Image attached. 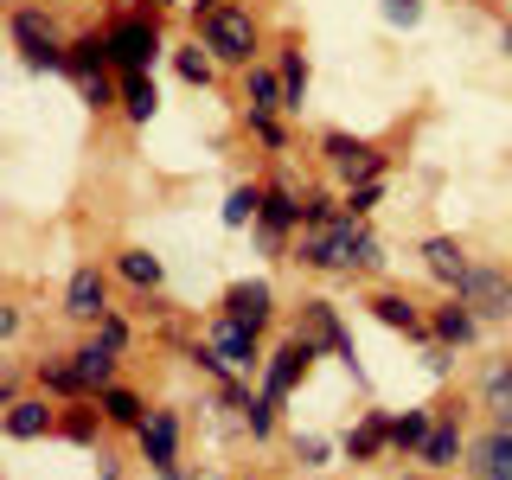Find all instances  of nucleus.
Wrapping results in <instances>:
<instances>
[{"label":"nucleus","mask_w":512,"mask_h":480,"mask_svg":"<svg viewBox=\"0 0 512 480\" xmlns=\"http://www.w3.org/2000/svg\"><path fill=\"white\" fill-rule=\"evenodd\" d=\"M295 263L301 269H327V276H352V269H378V237L365 231V218H352L340 205V218L333 224H314V231H301L295 244Z\"/></svg>","instance_id":"obj_1"},{"label":"nucleus","mask_w":512,"mask_h":480,"mask_svg":"<svg viewBox=\"0 0 512 480\" xmlns=\"http://www.w3.org/2000/svg\"><path fill=\"white\" fill-rule=\"evenodd\" d=\"M199 45H205L218 64H256V45H263V32H256L250 7L224 0L218 13H205V20H199Z\"/></svg>","instance_id":"obj_2"},{"label":"nucleus","mask_w":512,"mask_h":480,"mask_svg":"<svg viewBox=\"0 0 512 480\" xmlns=\"http://www.w3.org/2000/svg\"><path fill=\"white\" fill-rule=\"evenodd\" d=\"M7 32H13V45H20V58L32 64V71H64V64H71V45L52 32V20H45L39 7H13Z\"/></svg>","instance_id":"obj_3"},{"label":"nucleus","mask_w":512,"mask_h":480,"mask_svg":"<svg viewBox=\"0 0 512 480\" xmlns=\"http://www.w3.org/2000/svg\"><path fill=\"white\" fill-rule=\"evenodd\" d=\"M154 58H160V26H154V13H122L116 26H109V64H116V77L128 71H154Z\"/></svg>","instance_id":"obj_4"},{"label":"nucleus","mask_w":512,"mask_h":480,"mask_svg":"<svg viewBox=\"0 0 512 480\" xmlns=\"http://www.w3.org/2000/svg\"><path fill=\"white\" fill-rule=\"evenodd\" d=\"M295 333H308V340H314L320 352H333V359H340L352 378H365V372H359V352H352V333L340 327V308H333V301H301V327H295Z\"/></svg>","instance_id":"obj_5"},{"label":"nucleus","mask_w":512,"mask_h":480,"mask_svg":"<svg viewBox=\"0 0 512 480\" xmlns=\"http://www.w3.org/2000/svg\"><path fill=\"white\" fill-rule=\"evenodd\" d=\"M314 359H320V346L308 340V333H288V340H282V346H276V352L263 359V391H269V397L282 404V397L295 391L301 378H308V365H314Z\"/></svg>","instance_id":"obj_6"},{"label":"nucleus","mask_w":512,"mask_h":480,"mask_svg":"<svg viewBox=\"0 0 512 480\" xmlns=\"http://www.w3.org/2000/svg\"><path fill=\"white\" fill-rule=\"evenodd\" d=\"M135 436H141V461H148L160 480H186L180 474V410H154Z\"/></svg>","instance_id":"obj_7"},{"label":"nucleus","mask_w":512,"mask_h":480,"mask_svg":"<svg viewBox=\"0 0 512 480\" xmlns=\"http://www.w3.org/2000/svg\"><path fill=\"white\" fill-rule=\"evenodd\" d=\"M455 295L468 301L480 320H506L512 314V276H506V269H493V263H474L468 276H461Z\"/></svg>","instance_id":"obj_8"},{"label":"nucleus","mask_w":512,"mask_h":480,"mask_svg":"<svg viewBox=\"0 0 512 480\" xmlns=\"http://www.w3.org/2000/svg\"><path fill=\"white\" fill-rule=\"evenodd\" d=\"M320 154H327V167L340 173V180H372V173H384V154L372 148V141H359V135H346V128H327L320 135Z\"/></svg>","instance_id":"obj_9"},{"label":"nucleus","mask_w":512,"mask_h":480,"mask_svg":"<svg viewBox=\"0 0 512 480\" xmlns=\"http://www.w3.org/2000/svg\"><path fill=\"white\" fill-rule=\"evenodd\" d=\"M212 346H218V359L231 365V372H263V333L244 327V320H231V314H218L212 320Z\"/></svg>","instance_id":"obj_10"},{"label":"nucleus","mask_w":512,"mask_h":480,"mask_svg":"<svg viewBox=\"0 0 512 480\" xmlns=\"http://www.w3.org/2000/svg\"><path fill=\"white\" fill-rule=\"evenodd\" d=\"M301 224H308V218H301V199H295L288 186H269V192H263V212H256V231H263V244L282 250L288 231H301Z\"/></svg>","instance_id":"obj_11"},{"label":"nucleus","mask_w":512,"mask_h":480,"mask_svg":"<svg viewBox=\"0 0 512 480\" xmlns=\"http://www.w3.org/2000/svg\"><path fill=\"white\" fill-rule=\"evenodd\" d=\"M64 314H71V320H103L109 314V282H103L96 263L71 269V282H64Z\"/></svg>","instance_id":"obj_12"},{"label":"nucleus","mask_w":512,"mask_h":480,"mask_svg":"<svg viewBox=\"0 0 512 480\" xmlns=\"http://www.w3.org/2000/svg\"><path fill=\"white\" fill-rule=\"evenodd\" d=\"M224 314L263 333V327H269V314H276V288H269L263 276H256V282H231V288H224Z\"/></svg>","instance_id":"obj_13"},{"label":"nucleus","mask_w":512,"mask_h":480,"mask_svg":"<svg viewBox=\"0 0 512 480\" xmlns=\"http://www.w3.org/2000/svg\"><path fill=\"white\" fill-rule=\"evenodd\" d=\"M116 64H109V32H77L71 39V64H64V77H71L77 90L96 84V77H109Z\"/></svg>","instance_id":"obj_14"},{"label":"nucleus","mask_w":512,"mask_h":480,"mask_svg":"<svg viewBox=\"0 0 512 480\" xmlns=\"http://www.w3.org/2000/svg\"><path fill=\"white\" fill-rule=\"evenodd\" d=\"M288 109V90H282V71H269V64H244V116H276Z\"/></svg>","instance_id":"obj_15"},{"label":"nucleus","mask_w":512,"mask_h":480,"mask_svg":"<svg viewBox=\"0 0 512 480\" xmlns=\"http://www.w3.org/2000/svg\"><path fill=\"white\" fill-rule=\"evenodd\" d=\"M71 359H77V378H84V397H96V391H109V384H116V359H122V352L109 346L103 333H96V340H84Z\"/></svg>","instance_id":"obj_16"},{"label":"nucleus","mask_w":512,"mask_h":480,"mask_svg":"<svg viewBox=\"0 0 512 480\" xmlns=\"http://www.w3.org/2000/svg\"><path fill=\"white\" fill-rule=\"evenodd\" d=\"M429 333H436L442 346H474V333H480V314H474L461 295H448L442 308L429 314Z\"/></svg>","instance_id":"obj_17"},{"label":"nucleus","mask_w":512,"mask_h":480,"mask_svg":"<svg viewBox=\"0 0 512 480\" xmlns=\"http://www.w3.org/2000/svg\"><path fill=\"white\" fill-rule=\"evenodd\" d=\"M423 263H429V276H436L442 288H448V295H455V288H461V276H468V250H461L455 244V237H423Z\"/></svg>","instance_id":"obj_18"},{"label":"nucleus","mask_w":512,"mask_h":480,"mask_svg":"<svg viewBox=\"0 0 512 480\" xmlns=\"http://www.w3.org/2000/svg\"><path fill=\"white\" fill-rule=\"evenodd\" d=\"M468 474L480 480H512V429H493L468 448Z\"/></svg>","instance_id":"obj_19"},{"label":"nucleus","mask_w":512,"mask_h":480,"mask_svg":"<svg viewBox=\"0 0 512 480\" xmlns=\"http://www.w3.org/2000/svg\"><path fill=\"white\" fill-rule=\"evenodd\" d=\"M58 429V410L45 404V397H20V404H7V436L13 442H39Z\"/></svg>","instance_id":"obj_20"},{"label":"nucleus","mask_w":512,"mask_h":480,"mask_svg":"<svg viewBox=\"0 0 512 480\" xmlns=\"http://www.w3.org/2000/svg\"><path fill=\"white\" fill-rule=\"evenodd\" d=\"M372 314L384 320V327L410 333V340H429V320L416 314V301H410V295H397V288H378V295H372Z\"/></svg>","instance_id":"obj_21"},{"label":"nucleus","mask_w":512,"mask_h":480,"mask_svg":"<svg viewBox=\"0 0 512 480\" xmlns=\"http://www.w3.org/2000/svg\"><path fill=\"white\" fill-rule=\"evenodd\" d=\"M461 416L455 410H436V429H429V442H423V468H455L461 461Z\"/></svg>","instance_id":"obj_22"},{"label":"nucleus","mask_w":512,"mask_h":480,"mask_svg":"<svg viewBox=\"0 0 512 480\" xmlns=\"http://www.w3.org/2000/svg\"><path fill=\"white\" fill-rule=\"evenodd\" d=\"M96 410H103V416H109L116 429H141V423L154 416V410L141 404L135 391H128V384H109V391H96Z\"/></svg>","instance_id":"obj_23"},{"label":"nucleus","mask_w":512,"mask_h":480,"mask_svg":"<svg viewBox=\"0 0 512 480\" xmlns=\"http://www.w3.org/2000/svg\"><path fill=\"white\" fill-rule=\"evenodd\" d=\"M154 109H160L154 77H148V71H128V77H122V116L135 122V128H148V122H154Z\"/></svg>","instance_id":"obj_24"},{"label":"nucleus","mask_w":512,"mask_h":480,"mask_svg":"<svg viewBox=\"0 0 512 480\" xmlns=\"http://www.w3.org/2000/svg\"><path fill=\"white\" fill-rule=\"evenodd\" d=\"M378 448H391V416H384V410H365V423L346 436V461H372Z\"/></svg>","instance_id":"obj_25"},{"label":"nucleus","mask_w":512,"mask_h":480,"mask_svg":"<svg viewBox=\"0 0 512 480\" xmlns=\"http://www.w3.org/2000/svg\"><path fill=\"white\" fill-rule=\"evenodd\" d=\"M116 276H122L128 288H141V295H154V288L167 282V269H160L154 250H122V256H116Z\"/></svg>","instance_id":"obj_26"},{"label":"nucleus","mask_w":512,"mask_h":480,"mask_svg":"<svg viewBox=\"0 0 512 480\" xmlns=\"http://www.w3.org/2000/svg\"><path fill=\"white\" fill-rule=\"evenodd\" d=\"M429 429H436V410H404V416H391V448H404V455H423Z\"/></svg>","instance_id":"obj_27"},{"label":"nucleus","mask_w":512,"mask_h":480,"mask_svg":"<svg viewBox=\"0 0 512 480\" xmlns=\"http://www.w3.org/2000/svg\"><path fill=\"white\" fill-rule=\"evenodd\" d=\"M263 192L269 186H231L224 192V231H244V224H256V212H263Z\"/></svg>","instance_id":"obj_28"},{"label":"nucleus","mask_w":512,"mask_h":480,"mask_svg":"<svg viewBox=\"0 0 512 480\" xmlns=\"http://www.w3.org/2000/svg\"><path fill=\"white\" fill-rule=\"evenodd\" d=\"M276 71H282L288 109H301V103H308V58H301V45H282V52H276Z\"/></svg>","instance_id":"obj_29"},{"label":"nucleus","mask_w":512,"mask_h":480,"mask_svg":"<svg viewBox=\"0 0 512 480\" xmlns=\"http://www.w3.org/2000/svg\"><path fill=\"white\" fill-rule=\"evenodd\" d=\"M237 404H244V423H250L256 442L276 436V397H269V391H250V384H244V391H237Z\"/></svg>","instance_id":"obj_30"},{"label":"nucleus","mask_w":512,"mask_h":480,"mask_svg":"<svg viewBox=\"0 0 512 480\" xmlns=\"http://www.w3.org/2000/svg\"><path fill=\"white\" fill-rule=\"evenodd\" d=\"M39 384L52 397H84V378H77V359H39Z\"/></svg>","instance_id":"obj_31"},{"label":"nucleus","mask_w":512,"mask_h":480,"mask_svg":"<svg viewBox=\"0 0 512 480\" xmlns=\"http://www.w3.org/2000/svg\"><path fill=\"white\" fill-rule=\"evenodd\" d=\"M103 423H109L103 410H71V416H58V436H71L77 448H90V442H96V429H103Z\"/></svg>","instance_id":"obj_32"},{"label":"nucleus","mask_w":512,"mask_h":480,"mask_svg":"<svg viewBox=\"0 0 512 480\" xmlns=\"http://www.w3.org/2000/svg\"><path fill=\"white\" fill-rule=\"evenodd\" d=\"M378 192H384V180H378V173H372V180H352L340 205H346L352 218H372V212H378Z\"/></svg>","instance_id":"obj_33"},{"label":"nucleus","mask_w":512,"mask_h":480,"mask_svg":"<svg viewBox=\"0 0 512 480\" xmlns=\"http://www.w3.org/2000/svg\"><path fill=\"white\" fill-rule=\"evenodd\" d=\"M173 64H180V77H186V84H212V71H218V58L205 52V45H186V52L173 58Z\"/></svg>","instance_id":"obj_34"},{"label":"nucleus","mask_w":512,"mask_h":480,"mask_svg":"<svg viewBox=\"0 0 512 480\" xmlns=\"http://www.w3.org/2000/svg\"><path fill=\"white\" fill-rule=\"evenodd\" d=\"M250 135H256V141H263V148H276V154L288 148V128H282L276 116H256V122H250Z\"/></svg>","instance_id":"obj_35"},{"label":"nucleus","mask_w":512,"mask_h":480,"mask_svg":"<svg viewBox=\"0 0 512 480\" xmlns=\"http://www.w3.org/2000/svg\"><path fill=\"white\" fill-rule=\"evenodd\" d=\"M384 20H391V26H416V20H423V0H384Z\"/></svg>","instance_id":"obj_36"},{"label":"nucleus","mask_w":512,"mask_h":480,"mask_svg":"<svg viewBox=\"0 0 512 480\" xmlns=\"http://www.w3.org/2000/svg\"><path fill=\"white\" fill-rule=\"evenodd\" d=\"M96 333H103V340H109V346H116V352H122V346H128V320H122V314H116V308H109V314H103V320H96Z\"/></svg>","instance_id":"obj_37"},{"label":"nucleus","mask_w":512,"mask_h":480,"mask_svg":"<svg viewBox=\"0 0 512 480\" xmlns=\"http://www.w3.org/2000/svg\"><path fill=\"white\" fill-rule=\"evenodd\" d=\"M295 455H301V468H327V442H320V436H301Z\"/></svg>","instance_id":"obj_38"},{"label":"nucleus","mask_w":512,"mask_h":480,"mask_svg":"<svg viewBox=\"0 0 512 480\" xmlns=\"http://www.w3.org/2000/svg\"><path fill=\"white\" fill-rule=\"evenodd\" d=\"M493 397H512V359L487 372V404H493Z\"/></svg>","instance_id":"obj_39"},{"label":"nucleus","mask_w":512,"mask_h":480,"mask_svg":"<svg viewBox=\"0 0 512 480\" xmlns=\"http://www.w3.org/2000/svg\"><path fill=\"white\" fill-rule=\"evenodd\" d=\"M448 352H455V346H442V340L423 352V359H429V372H436V378H448Z\"/></svg>","instance_id":"obj_40"},{"label":"nucleus","mask_w":512,"mask_h":480,"mask_svg":"<svg viewBox=\"0 0 512 480\" xmlns=\"http://www.w3.org/2000/svg\"><path fill=\"white\" fill-rule=\"evenodd\" d=\"M487 410H493V429H512V397H493Z\"/></svg>","instance_id":"obj_41"},{"label":"nucleus","mask_w":512,"mask_h":480,"mask_svg":"<svg viewBox=\"0 0 512 480\" xmlns=\"http://www.w3.org/2000/svg\"><path fill=\"white\" fill-rule=\"evenodd\" d=\"M192 7H199V20H205V13H218V7H224V0H192Z\"/></svg>","instance_id":"obj_42"},{"label":"nucleus","mask_w":512,"mask_h":480,"mask_svg":"<svg viewBox=\"0 0 512 480\" xmlns=\"http://www.w3.org/2000/svg\"><path fill=\"white\" fill-rule=\"evenodd\" d=\"M160 7H173V0H141V13H160Z\"/></svg>","instance_id":"obj_43"},{"label":"nucleus","mask_w":512,"mask_h":480,"mask_svg":"<svg viewBox=\"0 0 512 480\" xmlns=\"http://www.w3.org/2000/svg\"><path fill=\"white\" fill-rule=\"evenodd\" d=\"M500 52H506V58H512V26H506V32H500Z\"/></svg>","instance_id":"obj_44"}]
</instances>
